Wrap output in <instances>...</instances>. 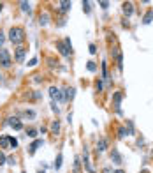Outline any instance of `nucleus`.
Masks as SVG:
<instances>
[{"label":"nucleus","instance_id":"obj_12","mask_svg":"<svg viewBox=\"0 0 153 173\" xmlns=\"http://www.w3.org/2000/svg\"><path fill=\"white\" fill-rule=\"evenodd\" d=\"M111 159L115 161V164H121V155L116 148H113V152H111Z\"/></svg>","mask_w":153,"mask_h":173},{"label":"nucleus","instance_id":"obj_29","mask_svg":"<svg viewBox=\"0 0 153 173\" xmlns=\"http://www.w3.org/2000/svg\"><path fill=\"white\" fill-rule=\"evenodd\" d=\"M102 173H115V172H113V168H109V166H106V168L102 170Z\"/></svg>","mask_w":153,"mask_h":173},{"label":"nucleus","instance_id":"obj_19","mask_svg":"<svg viewBox=\"0 0 153 173\" xmlns=\"http://www.w3.org/2000/svg\"><path fill=\"white\" fill-rule=\"evenodd\" d=\"M79 166H81V163H79V159L76 157V161H74V173H79V172H81V168H79Z\"/></svg>","mask_w":153,"mask_h":173},{"label":"nucleus","instance_id":"obj_18","mask_svg":"<svg viewBox=\"0 0 153 173\" xmlns=\"http://www.w3.org/2000/svg\"><path fill=\"white\" fill-rule=\"evenodd\" d=\"M86 67H88V71H90V73H95V71H97L95 62H88V65H86Z\"/></svg>","mask_w":153,"mask_h":173},{"label":"nucleus","instance_id":"obj_35","mask_svg":"<svg viewBox=\"0 0 153 173\" xmlns=\"http://www.w3.org/2000/svg\"><path fill=\"white\" fill-rule=\"evenodd\" d=\"M0 78H2V76H0Z\"/></svg>","mask_w":153,"mask_h":173},{"label":"nucleus","instance_id":"obj_4","mask_svg":"<svg viewBox=\"0 0 153 173\" xmlns=\"http://www.w3.org/2000/svg\"><path fill=\"white\" fill-rule=\"evenodd\" d=\"M49 96H51L53 101H65V96L60 92V88H57V87H51V88H49Z\"/></svg>","mask_w":153,"mask_h":173},{"label":"nucleus","instance_id":"obj_22","mask_svg":"<svg viewBox=\"0 0 153 173\" xmlns=\"http://www.w3.org/2000/svg\"><path fill=\"white\" fill-rule=\"evenodd\" d=\"M90 5H92V4H90V2H83V11H85V13H86V14H88V13H90Z\"/></svg>","mask_w":153,"mask_h":173},{"label":"nucleus","instance_id":"obj_20","mask_svg":"<svg viewBox=\"0 0 153 173\" xmlns=\"http://www.w3.org/2000/svg\"><path fill=\"white\" fill-rule=\"evenodd\" d=\"M60 166H62V154H58L57 161H55V168H57V170H60Z\"/></svg>","mask_w":153,"mask_h":173},{"label":"nucleus","instance_id":"obj_28","mask_svg":"<svg viewBox=\"0 0 153 173\" xmlns=\"http://www.w3.org/2000/svg\"><path fill=\"white\" fill-rule=\"evenodd\" d=\"M28 65H30V67H34V65H37V58H32V60L28 62Z\"/></svg>","mask_w":153,"mask_h":173},{"label":"nucleus","instance_id":"obj_6","mask_svg":"<svg viewBox=\"0 0 153 173\" xmlns=\"http://www.w3.org/2000/svg\"><path fill=\"white\" fill-rule=\"evenodd\" d=\"M121 99H123V94H121V92H115V94H113V104H115V108H116L118 113H121V110H120V102H121Z\"/></svg>","mask_w":153,"mask_h":173},{"label":"nucleus","instance_id":"obj_21","mask_svg":"<svg viewBox=\"0 0 153 173\" xmlns=\"http://www.w3.org/2000/svg\"><path fill=\"white\" fill-rule=\"evenodd\" d=\"M26 134L30 136V138H35V136H37V131H35V129H32V127H30V129H26Z\"/></svg>","mask_w":153,"mask_h":173},{"label":"nucleus","instance_id":"obj_15","mask_svg":"<svg viewBox=\"0 0 153 173\" xmlns=\"http://www.w3.org/2000/svg\"><path fill=\"white\" fill-rule=\"evenodd\" d=\"M152 19H153V11L150 9V11L144 14V18H143V23H144V25H150V23H152Z\"/></svg>","mask_w":153,"mask_h":173},{"label":"nucleus","instance_id":"obj_11","mask_svg":"<svg viewBox=\"0 0 153 173\" xmlns=\"http://www.w3.org/2000/svg\"><path fill=\"white\" fill-rule=\"evenodd\" d=\"M9 145H11V136H0V147L9 148Z\"/></svg>","mask_w":153,"mask_h":173},{"label":"nucleus","instance_id":"obj_27","mask_svg":"<svg viewBox=\"0 0 153 173\" xmlns=\"http://www.w3.org/2000/svg\"><path fill=\"white\" fill-rule=\"evenodd\" d=\"M99 5H100L102 9H107V7H109V2H99Z\"/></svg>","mask_w":153,"mask_h":173},{"label":"nucleus","instance_id":"obj_13","mask_svg":"<svg viewBox=\"0 0 153 173\" xmlns=\"http://www.w3.org/2000/svg\"><path fill=\"white\" fill-rule=\"evenodd\" d=\"M74 94H76V88H72V87L65 88V101H71L74 97Z\"/></svg>","mask_w":153,"mask_h":173},{"label":"nucleus","instance_id":"obj_33","mask_svg":"<svg viewBox=\"0 0 153 173\" xmlns=\"http://www.w3.org/2000/svg\"><path fill=\"white\" fill-rule=\"evenodd\" d=\"M115 173H125V172H123V170H116Z\"/></svg>","mask_w":153,"mask_h":173},{"label":"nucleus","instance_id":"obj_10","mask_svg":"<svg viewBox=\"0 0 153 173\" xmlns=\"http://www.w3.org/2000/svg\"><path fill=\"white\" fill-rule=\"evenodd\" d=\"M58 5H60V11H62V13H67V11L72 7V2H69V0H63V2H60Z\"/></svg>","mask_w":153,"mask_h":173},{"label":"nucleus","instance_id":"obj_17","mask_svg":"<svg viewBox=\"0 0 153 173\" xmlns=\"http://www.w3.org/2000/svg\"><path fill=\"white\" fill-rule=\"evenodd\" d=\"M40 21H39V23H40V25H48V23H49V16H48V14H46V13H44V14H40Z\"/></svg>","mask_w":153,"mask_h":173},{"label":"nucleus","instance_id":"obj_5","mask_svg":"<svg viewBox=\"0 0 153 173\" xmlns=\"http://www.w3.org/2000/svg\"><path fill=\"white\" fill-rule=\"evenodd\" d=\"M25 53H26V50H25L23 46H18V48L14 50V58H16L18 64H21V62L25 60Z\"/></svg>","mask_w":153,"mask_h":173},{"label":"nucleus","instance_id":"obj_1","mask_svg":"<svg viewBox=\"0 0 153 173\" xmlns=\"http://www.w3.org/2000/svg\"><path fill=\"white\" fill-rule=\"evenodd\" d=\"M9 39H11V42H13V44L19 46V44L25 41V30H23V28H19V27H13V28L9 30Z\"/></svg>","mask_w":153,"mask_h":173},{"label":"nucleus","instance_id":"obj_8","mask_svg":"<svg viewBox=\"0 0 153 173\" xmlns=\"http://www.w3.org/2000/svg\"><path fill=\"white\" fill-rule=\"evenodd\" d=\"M123 14L125 16H132V13H134V4L132 2H123Z\"/></svg>","mask_w":153,"mask_h":173},{"label":"nucleus","instance_id":"obj_34","mask_svg":"<svg viewBox=\"0 0 153 173\" xmlns=\"http://www.w3.org/2000/svg\"><path fill=\"white\" fill-rule=\"evenodd\" d=\"M2 7H4V5H2V4H0V11H2Z\"/></svg>","mask_w":153,"mask_h":173},{"label":"nucleus","instance_id":"obj_14","mask_svg":"<svg viewBox=\"0 0 153 173\" xmlns=\"http://www.w3.org/2000/svg\"><path fill=\"white\" fill-rule=\"evenodd\" d=\"M40 145H42V140H35V141H34V143H32V145L28 147V148H30V154H35L37 147H40Z\"/></svg>","mask_w":153,"mask_h":173},{"label":"nucleus","instance_id":"obj_3","mask_svg":"<svg viewBox=\"0 0 153 173\" xmlns=\"http://www.w3.org/2000/svg\"><path fill=\"white\" fill-rule=\"evenodd\" d=\"M57 48H58V51H60L63 57H69V55L72 53V50H71V48L65 44V41H58V42H57Z\"/></svg>","mask_w":153,"mask_h":173},{"label":"nucleus","instance_id":"obj_30","mask_svg":"<svg viewBox=\"0 0 153 173\" xmlns=\"http://www.w3.org/2000/svg\"><path fill=\"white\" fill-rule=\"evenodd\" d=\"M4 41H5V37H4V32H2V30H0V46H2V44H4Z\"/></svg>","mask_w":153,"mask_h":173},{"label":"nucleus","instance_id":"obj_23","mask_svg":"<svg viewBox=\"0 0 153 173\" xmlns=\"http://www.w3.org/2000/svg\"><path fill=\"white\" fill-rule=\"evenodd\" d=\"M125 134H127L125 127H120V129H118V138H125Z\"/></svg>","mask_w":153,"mask_h":173},{"label":"nucleus","instance_id":"obj_7","mask_svg":"<svg viewBox=\"0 0 153 173\" xmlns=\"http://www.w3.org/2000/svg\"><path fill=\"white\" fill-rule=\"evenodd\" d=\"M7 124L13 127V129H16V131H19V129H23V124L19 122V118H16V117H11L9 120H7Z\"/></svg>","mask_w":153,"mask_h":173},{"label":"nucleus","instance_id":"obj_16","mask_svg":"<svg viewBox=\"0 0 153 173\" xmlns=\"http://www.w3.org/2000/svg\"><path fill=\"white\" fill-rule=\"evenodd\" d=\"M51 133H53V134H58V133H60V122H58V120H55V122L51 124Z\"/></svg>","mask_w":153,"mask_h":173},{"label":"nucleus","instance_id":"obj_25","mask_svg":"<svg viewBox=\"0 0 153 173\" xmlns=\"http://www.w3.org/2000/svg\"><path fill=\"white\" fill-rule=\"evenodd\" d=\"M5 161H7V159H5V155H4L2 150H0V166H4V164H5Z\"/></svg>","mask_w":153,"mask_h":173},{"label":"nucleus","instance_id":"obj_9","mask_svg":"<svg viewBox=\"0 0 153 173\" xmlns=\"http://www.w3.org/2000/svg\"><path fill=\"white\" fill-rule=\"evenodd\" d=\"M107 148V140L106 138H100L99 141H97V152H104Z\"/></svg>","mask_w":153,"mask_h":173},{"label":"nucleus","instance_id":"obj_24","mask_svg":"<svg viewBox=\"0 0 153 173\" xmlns=\"http://www.w3.org/2000/svg\"><path fill=\"white\" fill-rule=\"evenodd\" d=\"M19 5H21V9H23V11H30V4H28V2H21Z\"/></svg>","mask_w":153,"mask_h":173},{"label":"nucleus","instance_id":"obj_31","mask_svg":"<svg viewBox=\"0 0 153 173\" xmlns=\"http://www.w3.org/2000/svg\"><path fill=\"white\" fill-rule=\"evenodd\" d=\"M7 163H9V164H14L16 161H14V157H7Z\"/></svg>","mask_w":153,"mask_h":173},{"label":"nucleus","instance_id":"obj_2","mask_svg":"<svg viewBox=\"0 0 153 173\" xmlns=\"http://www.w3.org/2000/svg\"><path fill=\"white\" fill-rule=\"evenodd\" d=\"M11 64H13V60H11L9 51L5 48H0V65L7 69V67H11Z\"/></svg>","mask_w":153,"mask_h":173},{"label":"nucleus","instance_id":"obj_32","mask_svg":"<svg viewBox=\"0 0 153 173\" xmlns=\"http://www.w3.org/2000/svg\"><path fill=\"white\" fill-rule=\"evenodd\" d=\"M97 50H95V44H90V53H95Z\"/></svg>","mask_w":153,"mask_h":173},{"label":"nucleus","instance_id":"obj_26","mask_svg":"<svg viewBox=\"0 0 153 173\" xmlns=\"http://www.w3.org/2000/svg\"><path fill=\"white\" fill-rule=\"evenodd\" d=\"M11 147H13V148H16V147H18V140H16V138H13V136H11Z\"/></svg>","mask_w":153,"mask_h":173}]
</instances>
